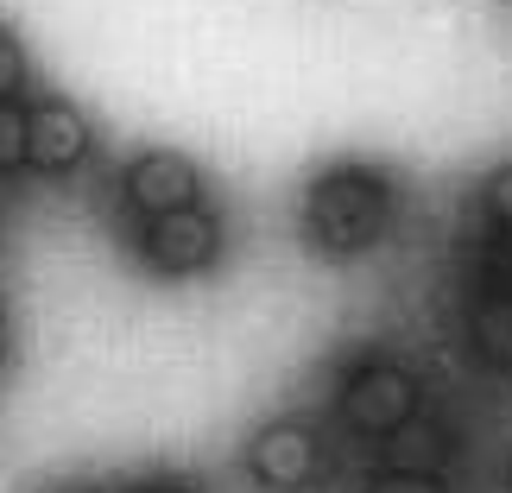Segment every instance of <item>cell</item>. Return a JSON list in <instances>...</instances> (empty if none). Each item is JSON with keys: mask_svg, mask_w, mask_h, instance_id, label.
<instances>
[{"mask_svg": "<svg viewBox=\"0 0 512 493\" xmlns=\"http://www.w3.org/2000/svg\"><path fill=\"white\" fill-rule=\"evenodd\" d=\"M392 222V184L367 165H342L310 184L304 228L323 253H367Z\"/></svg>", "mask_w": 512, "mask_h": 493, "instance_id": "1", "label": "cell"}, {"mask_svg": "<svg viewBox=\"0 0 512 493\" xmlns=\"http://www.w3.org/2000/svg\"><path fill=\"white\" fill-rule=\"evenodd\" d=\"M342 418L367 437H392L399 424L418 418V380L392 361H373L342 386Z\"/></svg>", "mask_w": 512, "mask_h": 493, "instance_id": "2", "label": "cell"}, {"mask_svg": "<svg viewBox=\"0 0 512 493\" xmlns=\"http://www.w3.org/2000/svg\"><path fill=\"white\" fill-rule=\"evenodd\" d=\"M247 462H253V475H260L266 487H279V493L310 487L317 468H323V437L310 424H298V418H279V424H266L260 437L247 443Z\"/></svg>", "mask_w": 512, "mask_h": 493, "instance_id": "3", "label": "cell"}, {"mask_svg": "<svg viewBox=\"0 0 512 493\" xmlns=\"http://www.w3.org/2000/svg\"><path fill=\"white\" fill-rule=\"evenodd\" d=\"M215 253H222V222L209 209H177V215H159L146 228V260L159 272H171V279L203 272Z\"/></svg>", "mask_w": 512, "mask_h": 493, "instance_id": "4", "label": "cell"}, {"mask_svg": "<svg viewBox=\"0 0 512 493\" xmlns=\"http://www.w3.org/2000/svg\"><path fill=\"white\" fill-rule=\"evenodd\" d=\"M196 190H203V177L184 152H146V159L127 165V203L146 215V222H159V215H177V209H196Z\"/></svg>", "mask_w": 512, "mask_h": 493, "instance_id": "5", "label": "cell"}, {"mask_svg": "<svg viewBox=\"0 0 512 493\" xmlns=\"http://www.w3.org/2000/svg\"><path fill=\"white\" fill-rule=\"evenodd\" d=\"M89 121L76 114L70 102H38V108H26V159L38 165V171H76L89 159Z\"/></svg>", "mask_w": 512, "mask_h": 493, "instance_id": "6", "label": "cell"}, {"mask_svg": "<svg viewBox=\"0 0 512 493\" xmlns=\"http://www.w3.org/2000/svg\"><path fill=\"white\" fill-rule=\"evenodd\" d=\"M468 342L487 367H512V291H487L468 310Z\"/></svg>", "mask_w": 512, "mask_h": 493, "instance_id": "7", "label": "cell"}, {"mask_svg": "<svg viewBox=\"0 0 512 493\" xmlns=\"http://www.w3.org/2000/svg\"><path fill=\"white\" fill-rule=\"evenodd\" d=\"M443 430L437 424H424V418H411L392 430V443H386V468H399V475H437L443 468Z\"/></svg>", "mask_w": 512, "mask_h": 493, "instance_id": "8", "label": "cell"}, {"mask_svg": "<svg viewBox=\"0 0 512 493\" xmlns=\"http://www.w3.org/2000/svg\"><path fill=\"white\" fill-rule=\"evenodd\" d=\"M19 159H26V114L0 102V171H13Z\"/></svg>", "mask_w": 512, "mask_h": 493, "instance_id": "9", "label": "cell"}, {"mask_svg": "<svg viewBox=\"0 0 512 493\" xmlns=\"http://www.w3.org/2000/svg\"><path fill=\"white\" fill-rule=\"evenodd\" d=\"M26 83V51L13 32H0V102H13V89Z\"/></svg>", "mask_w": 512, "mask_h": 493, "instance_id": "10", "label": "cell"}, {"mask_svg": "<svg viewBox=\"0 0 512 493\" xmlns=\"http://www.w3.org/2000/svg\"><path fill=\"white\" fill-rule=\"evenodd\" d=\"M367 493H449L437 475H399V468H386V475H373Z\"/></svg>", "mask_w": 512, "mask_h": 493, "instance_id": "11", "label": "cell"}, {"mask_svg": "<svg viewBox=\"0 0 512 493\" xmlns=\"http://www.w3.org/2000/svg\"><path fill=\"white\" fill-rule=\"evenodd\" d=\"M487 215H494L500 228H512V165H500L487 177Z\"/></svg>", "mask_w": 512, "mask_h": 493, "instance_id": "12", "label": "cell"}, {"mask_svg": "<svg viewBox=\"0 0 512 493\" xmlns=\"http://www.w3.org/2000/svg\"><path fill=\"white\" fill-rule=\"evenodd\" d=\"M127 493H190L184 481H140V487H127Z\"/></svg>", "mask_w": 512, "mask_h": 493, "instance_id": "13", "label": "cell"}, {"mask_svg": "<svg viewBox=\"0 0 512 493\" xmlns=\"http://www.w3.org/2000/svg\"><path fill=\"white\" fill-rule=\"evenodd\" d=\"M0 361H7V317H0Z\"/></svg>", "mask_w": 512, "mask_h": 493, "instance_id": "14", "label": "cell"}, {"mask_svg": "<svg viewBox=\"0 0 512 493\" xmlns=\"http://www.w3.org/2000/svg\"><path fill=\"white\" fill-rule=\"evenodd\" d=\"M506 291H512V241H506Z\"/></svg>", "mask_w": 512, "mask_h": 493, "instance_id": "15", "label": "cell"}, {"mask_svg": "<svg viewBox=\"0 0 512 493\" xmlns=\"http://www.w3.org/2000/svg\"><path fill=\"white\" fill-rule=\"evenodd\" d=\"M506 493H512V462H506Z\"/></svg>", "mask_w": 512, "mask_h": 493, "instance_id": "16", "label": "cell"}, {"mask_svg": "<svg viewBox=\"0 0 512 493\" xmlns=\"http://www.w3.org/2000/svg\"><path fill=\"white\" fill-rule=\"evenodd\" d=\"M64 493H89V487H64Z\"/></svg>", "mask_w": 512, "mask_h": 493, "instance_id": "17", "label": "cell"}]
</instances>
